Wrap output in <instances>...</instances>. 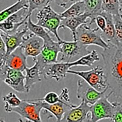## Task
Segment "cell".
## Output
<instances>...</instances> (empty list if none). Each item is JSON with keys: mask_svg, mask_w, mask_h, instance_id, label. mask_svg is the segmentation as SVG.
Masks as SVG:
<instances>
[{"mask_svg": "<svg viewBox=\"0 0 122 122\" xmlns=\"http://www.w3.org/2000/svg\"><path fill=\"white\" fill-rule=\"evenodd\" d=\"M101 55L108 88L112 95L122 99V47L109 44Z\"/></svg>", "mask_w": 122, "mask_h": 122, "instance_id": "obj_1", "label": "cell"}, {"mask_svg": "<svg viewBox=\"0 0 122 122\" xmlns=\"http://www.w3.org/2000/svg\"><path fill=\"white\" fill-rule=\"evenodd\" d=\"M37 24L47 30L54 35L57 41L60 42L62 39L58 34L60 29L62 17L61 14L56 12L51 8L50 4L40 9L37 13Z\"/></svg>", "mask_w": 122, "mask_h": 122, "instance_id": "obj_2", "label": "cell"}, {"mask_svg": "<svg viewBox=\"0 0 122 122\" xmlns=\"http://www.w3.org/2000/svg\"><path fill=\"white\" fill-rule=\"evenodd\" d=\"M68 73L80 77L92 88L100 92L108 90L109 88L104 68L99 65L85 71L69 70Z\"/></svg>", "mask_w": 122, "mask_h": 122, "instance_id": "obj_3", "label": "cell"}, {"mask_svg": "<svg viewBox=\"0 0 122 122\" xmlns=\"http://www.w3.org/2000/svg\"><path fill=\"white\" fill-rule=\"evenodd\" d=\"M74 41H78L87 46L95 45L100 47L103 50L109 47V44L101 36L100 30L98 28L92 29L88 23H84L78 27L76 32V39Z\"/></svg>", "mask_w": 122, "mask_h": 122, "instance_id": "obj_4", "label": "cell"}, {"mask_svg": "<svg viewBox=\"0 0 122 122\" xmlns=\"http://www.w3.org/2000/svg\"><path fill=\"white\" fill-rule=\"evenodd\" d=\"M2 81L18 92H26L25 76L23 72L8 67L1 60L0 61V82Z\"/></svg>", "mask_w": 122, "mask_h": 122, "instance_id": "obj_5", "label": "cell"}, {"mask_svg": "<svg viewBox=\"0 0 122 122\" xmlns=\"http://www.w3.org/2000/svg\"><path fill=\"white\" fill-rule=\"evenodd\" d=\"M43 109L41 100L39 99L22 100L19 106L11 109L10 112H15L31 122H42L41 113Z\"/></svg>", "mask_w": 122, "mask_h": 122, "instance_id": "obj_6", "label": "cell"}, {"mask_svg": "<svg viewBox=\"0 0 122 122\" xmlns=\"http://www.w3.org/2000/svg\"><path fill=\"white\" fill-rule=\"evenodd\" d=\"M59 43L61 62L71 63L90 52L88 50V46L83 45L78 41H67L62 40Z\"/></svg>", "mask_w": 122, "mask_h": 122, "instance_id": "obj_7", "label": "cell"}, {"mask_svg": "<svg viewBox=\"0 0 122 122\" xmlns=\"http://www.w3.org/2000/svg\"><path fill=\"white\" fill-rule=\"evenodd\" d=\"M112 95V92L105 95L94 104L90 106V122H98L102 119L112 118L113 114L114 105L108 98Z\"/></svg>", "mask_w": 122, "mask_h": 122, "instance_id": "obj_8", "label": "cell"}, {"mask_svg": "<svg viewBox=\"0 0 122 122\" xmlns=\"http://www.w3.org/2000/svg\"><path fill=\"white\" fill-rule=\"evenodd\" d=\"M60 51V45L58 41H53L44 43L41 53L37 57L32 58V60L34 62H36L38 63L42 72L46 65L58 62L57 58Z\"/></svg>", "mask_w": 122, "mask_h": 122, "instance_id": "obj_9", "label": "cell"}, {"mask_svg": "<svg viewBox=\"0 0 122 122\" xmlns=\"http://www.w3.org/2000/svg\"><path fill=\"white\" fill-rule=\"evenodd\" d=\"M107 90L100 92L92 88L83 79L79 80L78 81L76 97L81 102L91 106L104 97Z\"/></svg>", "mask_w": 122, "mask_h": 122, "instance_id": "obj_10", "label": "cell"}, {"mask_svg": "<svg viewBox=\"0 0 122 122\" xmlns=\"http://www.w3.org/2000/svg\"><path fill=\"white\" fill-rule=\"evenodd\" d=\"M70 63L58 62L46 65L42 72L44 78L46 80L53 79L60 81L64 79L71 69Z\"/></svg>", "mask_w": 122, "mask_h": 122, "instance_id": "obj_11", "label": "cell"}, {"mask_svg": "<svg viewBox=\"0 0 122 122\" xmlns=\"http://www.w3.org/2000/svg\"><path fill=\"white\" fill-rule=\"evenodd\" d=\"M90 106L81 102L65 112L61 122H90Z\"/></svg>", "mask_w": 122, "mask_h": 122, "instance_id": "obj_12", "label": "cell"}, {"mask_svg": "<svg viewBox=\"0 0 122 122\" xmlns=\"http://www.w3.org/2000/svg\"><path fill=\"white\" fill-rule=\"evenodd\" d=\"M43 46V40L30 32L25 35L21 47L27 57L35 58L41 53Z\"/></svg>", "mask_w": 122, "mask_h": 122, "instance_id": "obj_13", "label": "cell"}, {"mask_svg": "<svg viewBox=\"0 0 122 122\" xmlns=\"http://www.w3.org/2000/svg\"><path fill=\"white\" fill-rule=\"evenodd\" d=\"M27 59V57L20 46L10 54L6 55L2 60L11 69L24 72L28 67Z\"/></svg>", "mask_w": 122, "mask_h": 122, "instance_id": "obj_14", "label": "cell"}, {"mask_svg": "<svg viewBox=\"0 0 122 122\" xmlns=\"http://www.w3.org/2000/svg\"><path fill=\"white\" fill-rule=\"evenodd\" d=\"M23 29L21 30H18L12 34H6L1 32V35L6 46V55L12 52L15 49L20 47L24 41L25 35L29 30L25 25Z\"/></svg>", "mask_w": 122, "mask_h": 122, "instance_id": "obj_15", "label": "cell"}, {"mask_svg": "<svg viewBox=\"0 0 122 122\" xmlns=\"http://www.w3.org/2000/svg\"><path fill=\"white\" fill-rule=\"evenodd\" d=\"M100 15L104 16L106 20V28L104 32H101V36L103 39L106 42L107 44L114 45L116 46L122 47L119 44L117 41L116 36L115 28L113 20V17L111 14L108 13L102 12Z\"/></svg>", "mask_w": 122, "mask_h": 122, "instance_id": "obj_16", "label": "cell"}, {"mask_svg": "<svg viewBox=\"0 0 122 122\" xmlns=\"http://www.w3.org/2000/svg\"><path fill=\"white\" fill-rule=\"evenodd\" d=\"M88 19H89V15L86 12L76 17L63 18L61 21L60 29L66 28L70 29L71 31L73 41H75L76 29L81 25L89 23V20H88Z\"/></svg>", "mask_w": 122, "mask_h": 122, "instance_id": "obj_17", "label": "cell"}, {"mask_svg": "<svg viewBox=\"0 0 122 122\" xmlns=\"http://www.w3.org/2000/svg\"><path fill=\"white\" fill-rule=\"evenodd\" d=\"M41 102L43 109L50 112L51 114L54 116L57 122H61L65 112L69 109L76 106L71 103L67 104L62 102H56L53 104H49L41 100Z\"/></svg>", "mask_w": 122, "mask_h": 122, "instance_id": "obj_18", "label": "cell"}, {"mask_svg": "<svg viewBox=\"0 0 122 122\" xmlns=\"http://www.w3.org/2000/svg\"><path fill=\"white\" fill-rule=\"evenodd\" d=\"M25 88L26 92H29L34 84L41 82V76L42 72L38 63L34 62V65L31 67H27L25 70Z\"/></svg>", "mask_w": 122, "mask_h": 122, "instance_id": "obj_19", "label": "cell"}, {"mask_svg": "<svg viewBox=\"0 0 122 122\" xmlns=\"http://www.w3.org/2000/svg\"><path fill=\"white\" fill-rule=\"evenodd\" d=\"M24 25H26L30 32L43 39L44 43H48V42L53 41L50 34L45 28L37 25V23L35 24L32 22L31 20V15H30L28 17L27 20L25 21Z\"/></svg>", "mask_w": 122, "mask_h": 122, "instance_id": "obj_20", "label": "cell"}, {"mask_svg": "<svg viewBox=\"0 0 122 122\" xmlns=\"http://www.w3.org/2000/svg\"><path fill=\"white\" fill-rule=\"evenodd\" d=\"M86 5V12L89 15V25L94 23L96 16L102 13V0H83Z\"/></svg>", "mask_w": 122, "mask_h": 122, "instance_id": "obj_21", "label": "cell"}, {"mask_svg": "<svg viewBox=\"0 0 122 122\" xmlns=\"http://www.w3.org/2000/svg\"><path fill=\"white\" fill-rule=\"evenodd\" d=\"M100 58L97 51L92 50L88 54L82 56L73 62L70 63L71 67L73 66H81L91 67L97 61H99Z\"/></svg>", "mask_w": 122, "mask_h": 122, "instance_id": "obj_22", "label": "cell"}, {"mask_svg": "<svg viewBox=\"0 0 122 122\" xmlns=\"http://www.w3.org/2000/svg\"><path fill=\"white\" fill-rule=\"evenodd\" d=\"M86 12V5L83 1L76 2L61 13L62 18H68L82 15Z\"/></svg>", "mask_w": 122, "mask_h": 122, "instance_id": "obj_23", "label": "cell"}, {"mask_svg": "<svg viewBox=\"0 0 122 122\" xmlns=\"http://www.w3.org/2000/svg\"><path fill=\"white\" fill-rule=\"evenodd\" d=\"M24 7H28V0H17L15 4L0 11V23L6 20L13 13Z\"/></svg>", "mask_w": 122, "mask_h": 122, "instance_id": "obj_24", "label": "cell"}, {"mask_svg": "<svg viewBox=\"0 0 122 122\" xmlns=\"http://www.w3.org/2000/svg\"><path fill=\"white\" fill-rule=\"evenodd\" d=\"M102 12L115 15L121 13V9L118 0H102Z\"/></svg>", "mask_w": 122, "mask_h": 122, "instance_id": "obj_25", "label": "cell"}, {"mask_svg": "<svg viewBox=\"0 0 122 122\" xmlns=\"http://www.w3.org/2000/svg\"><path fill=\"white\" fill-rule=\"evenodd\" d=\"M3 102L5 103L4 109L6 112L10 113L11 109L19 106L21 103L22 100L19 98L15 93L10 92L3 97Z\"/></svg>", "mask_w": 122, "mask_h": 122, "instance_id": "obj_26", "label": "cell"}, {"mask_svg": "<svg viewBox=\"0 0 122 122\" xmlns=\"http://www.w3.org/2000/svg\"><path fill=\"white\" fill-rule=\"evenodd\" d=\"M54 0H28V15H31L36 10H40L46 5L50 4Z\"/></svg>", "mask_w": 122, "mask_h": 122, "instance_id": "obj_27", "label": "cell"}, {"mask_svg": "<svg viewBox=\"0 0 122 122\" xmlns=\"http://www.w3.org/2000/svg\"><path fill=\"white\" fill-rule=\"evenodd\" d=\"M22 25H24V24L15 23L5 20L0 23V30L1 32L6 34H12L19 30V28Z\"/></svg>", "mask_w": 122, "mask_h": 122, "instance_id": "obj_28", "label": "cell"}, {"mask_svg": "<svg viewBox=\"0 0 122 122\" xmlns=\"http://www.w3.org/2000/svg\"><path fill=\"white\" fill-rule=\"evenodd\" d=\"M115 28L116 36L119 44L122 46V14L112 15Z\"/></svg>", "mask_w": 122, "mask_h": 122, "instance_id": "obj_29", "label": "cell"}, {"mask_svg": "<svg viewBox=\"0 0 122 122\" xmlns=\"http://www.w3.org/2000/svg\"><path fill=\"white\" fill-rule=\"evenodd\" d=\"M114 111L111 121L112 122H122V104L119 102H113Z\"/></svg>", "mask_w": 122, "mask_h": 122, "instance_id": "obj_30", "label": "cell"}, {"mask_svg": "<svg viewBox=\"0 0 122 122\" xmlns=\"http://www.w3.org/2000/svg\"><path fill=\"white\" fill-rule=\"evenodd\" d=\"M39 99L43 102L49 104H55L60 102H63L60 99L59 95H58L55 92H49L47 93L43 98H39Z\"/></svg>", "mask_w": 122, "mask_h": 122, "instance_id": "obj_31", "label": "cell"}, {"mask_svg": "<svg viewBox=\"0 0 122 122\" xmlns=\"http://www.w3.org/2000/svg\"><path fill=\"white\" fill-rule=\"evenodd\" d=\"M94 23H96L97 28L101 32H104L106 28V20L104 16L99 15L96 16L94 20Z\"/></svg>", "mask_w": 122, "mask_h": 122, "instance_id": "obj_32", "label": "cell"}, {"mask_svg": "<svg viewBox=\"0 0 122 122\" xmlns=\"http://www.w3.org/2000/svg\"><path fill=\"white\" fill-rule=\"evenodd\" d=\"M57 5L65 9L69 8L73 4L83 0H54Z\"/></svg>", "mask_w": 122, "mask_h": 122, "instance_id": "obj_33", "label": "cell"}, {"mask_svg": "<svg viewBox=\"0 0 122 122\" xmlns=\"http://www.w3.org/2000/svg\"><path fill=\"white\" fill-rule=\"evenodd\" d=\"M59 97L60 99L62 100V102L65 103H68V104L70 103L69 90L67 88H64L62 89V91H61L60 95H59Z\"/></svg>", "mask_w": 122, "mask_h": 122, "instance_id": "obj_34", "label": "cell"}, {"mask_svg": "<svg viewBox=\"0 0 122 122\" xmlns=\"http://www.w3.org/2000/svg\"><path fill=\"white\" fill-rule=\"evenodd\" d=\"M6 50L5 43H4L1 35V31L0 30V61L3 59L6 55Z\"/></svg>", "mask_w": 122, "mask_h": 122, "instance_id": "obj_35", "label": "cell"}, {"mask_svg": "<svg viewBox=\"0 0 122 122\" xmlns=\"http://www.w3.org/2000/svg\"><path fill=\"white\" fill-rule=\"evenodd\" d=\"M119 4H120V6H121V11H122V0H118Z\"/></svg>", "mask_w": 122, "mask_h": 122, "instance_id": "obj_36", "label": "cell"}, {"mask_svg": "<svg viewBox=\"0 0 122 122\" xmlns=\"http://www.w3.org/2000/svg\"><path fill=\"white\" fill-rule=\"evenodd\" d=\"M4 121L3 120V119H2V118H0V122H4Z\"/></svg>", "mask_w": 122, "mask_h": 122, "instance_id": "obj_37", "label": "cell"}]
</instances>
